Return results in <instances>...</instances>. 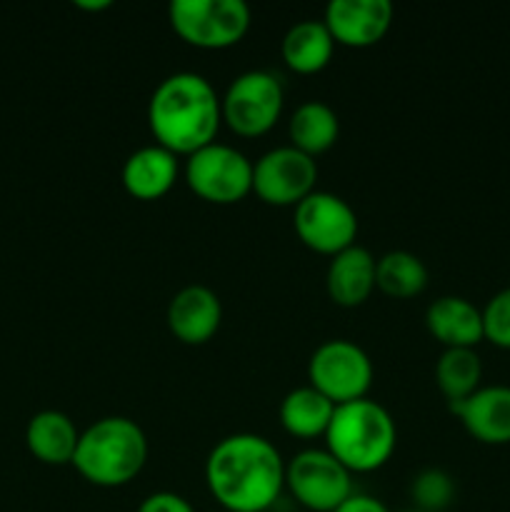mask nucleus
Returning <instances> with one entry per match:
<instances>
[{"mask_svg":"<svg viewBox=\"0 0 510 512\" xmlns=\"http://www.w3.org/2000/svg\"><path fill=\"white\" fill-rule=\"evenodd\" d=\"M205 480L228 512H265L285 488V460L263 435L233 433L208 453Z\"/></svg>","mask_w":510,"mask_h":512,"instance_id":"nucleus-1","label":"nucleus"},{"mask_svg":"<svg viewBox=\"0 0 510 512\" xmlns=\"http://www.w3.org/2000/svg\"><path fill=\"white\" fill-rule=\"evenodd\" d=\"M223 120L218 90L193 70L170 73L155 85L148 103V123L160 145L173 153H195L213 143Z\"/></svg>","mask_w":510,"mask_h":512,"instance_id":"nucleus-2","label":"nucleus"},{"mask_svg":"<svg viewBox=\"0 0 510 512\" xmlns=\"http://www.w3.org/2000/svg\"><path fill=\"white\" fill-rule=\"evenodd\" d=\"M148 460V438L133 418L105 415L80 433L73 465L85 480L105 488L125 485Z\"/></svg>","mask_w":510,"mask_h":512,"instance_id":"nucleus-3","label":"nucleus"},{"mask_svg":"<svg viewBox=\"0 0 510 512\" xmlns=\"http://www.w3.org/2000/svg\"><path fill=\"white\" fill-rule=\"evenodd\" d=\"M325 443L350 473H368L393 455L398 428L388 408L365 395L335 405Z\"/></svg>","mask_w":510,"mask_h":512,"instance_id":"nucleus-4","label":"nucleus"},{"mask_svg":"<svg viewBox=\"0 0 510 512\" xmlns=\"http://www.w3.org/2000/svg\"><path fill=\"white\" fill-rule=\"evenodd\" d=\"M185 180L210 203H235L253 190V160L235 145L213 140L188 155Z\"/></svg>","mask_w":510,"mask_h":512,"instance_id":"nucleus-5","label":"nucleus"},{"mask_svg":"<svg viewBox=\"0 0 510 512\" xmlns=\"http://www.w3.org/2000/svg\"><path fill=\"white\" fill-rule=\"evenodd\" d=\"M285 485L308 510L333 512L353 495V473L328 448H308L285 463Z\"/></svg>","mask_w":510,"mask_h":512,"instance_id":"nucleus-6","label":"nucleus"},{"mask_svg":"<svg viewBox=\"0 0 510 512\" xmlns=\"http://www.w3.org/2000/svg\"><path fill=\"white\" fill-rule=\"evenodd\" d=\"M313 388L328 395L335 405L365 398L373 383V360L358 343L345 338L323 340L308 360Z\"/></svg>","mask_w":510,"mask_h":512,"instance_id":"nucleus-7","label":"nucleus"},{"mask_svg":"<svg viewBox=\"0 0 510 512\" xmlns=\"http://www.w3.org/2000/svg\"><path fill=\"white\" fill-rule=\"evenodd\" d=\"M168 10L175 33L200 48H228L250 25L245 0H173Z\"/></svg>","mask_w":510,"mask_h":512,"instance_id":"nucleus-8","label":"nucleus"},{"mask_svg":"<svg viewBox=\"0 0 510 512\" xmlns=\"http://www.w3.org/2000/svg\"><path fill=\"white\" fill-rule=\"evenodd\" d=\"M285 90L275 73L263 68L245 70L230 80L220 98L223 120L240 135H260L273 128L283 110Z\"/></svg>","mask_w":510,"mask_h":512,"instance_id":"nucleus-9","label":"nucleus"},{"mask_svg":"<svg viewBox=\"0 0 510 512\" xmlns=\"http://www.w3.org/2000/svg\"><path fill=\"white\" fill-rule=\"evenodd\" d=\"M295 233L318 253L335 255L355 243L358 215L340 195L330 190H313L295 205Z\"/></svg>","mask_w":510,"mask_h":512,"instance_id":"nucleus-10","label":"nucleus"},{"mask_svg":"<svg viewBox=\"0 0 510 512\" xmlns=\"http://www.w3.org/2000/svg\"><path fill=\"white\" fill-rule=\"evenodd\" d=\"M318 165L295 145H278L253 163V190L273 205H298L313 193Z\"/></svg>","mask_w":510,"mask_h":512,"instance_id":"nucleus-11","label":"nucleus"},{"mask_svg":"<svg viewBox=\"0 0 510 512\" xmlns=\"http://www.w3.org/2000/svg\"><path fill=\"white\" fill-rule=\"evenodd\" d=\"M325 25L338 43L373 45L388 33L393 23L390 0H330L325 5Z\"/></svg>","mask_w":510,"mask_h":512,"instance_id":"nucleus-12","label":"nucleus"},{"mask_svg":"<svg viewBox=\"0 0 510 512\" xmlns=\"http://www.w3.org/2000/svg\"><path fill=\"white\" fill-rule=\"evenodd\" d=\"M450 410L480 443H510V385H485L468 398L450 403Z\"/></svg>","mask_w":510,"mask_h":512,"instance_id":"nucleus-13","label":"nucleus"},{"mask_svg":"<svg viewBox=\"0 0 510 512\" xmlns=\"http://www.w3.org/2000/svg\"><path fill=\"white\" fill-rule=\"evenodd\" d=\"M223 320L218 293L203 283L180 288L168 303V325L183 343H205L215 335Z\"/></svg>","mask_w":510,"mask_h":512,"instance_id":"nucleus-14","label":"nucleus"},{"mask_svg":"<svg viewBox=\"0 0 510 512\" xmlns=\"http://www.w3.org/2000/svg\"><path fill=\"white\" fill-rule=\"evenodd\" d=\"M425 325L445 348H475L485 338L483 310L460 295H440L425 310Z\"/></svg>","mask_w":510,"mask_h":512,"instance_id":"nucleus-15","label":"nucleus"},{"mask_svg":"<svg viewBox=\"0 0 510 512\" xmlns=\"http://www.w3.org/2000/svg\"><path fill=\"white\" fill-rule=\"evenodd\" d=\"M180 173L178 153L160 143L133 150L123 163V185L135 198H160L175 185Z\"/></svg>","mask_w":510,"mask_h":512,"instance_id":"nucleus-16","label":"nucleus"},{"mask_svg":"<svg viewBox=\"0 0 510 512\" xmlns=\"http://www.w3.org/2000/svg\"><path fill=\"white\" fill-rule=\"evenodd\" d=\"M375 265L368 248L353 243L345 250L333 255L325 275V285L335 303L340 305H360L375 288Z\"/></svg>","mask_w":510,"mask_h":512,"instance_id":"nucleus-17","label":"nucleus"},{"mask_svg":"<svg viewBox=\"0 0 510 512\" xmlns=\"http://www.w3.org/2000/svg\"><path fill=\"white\" fill-rule=\"evenodd\" d=\"M78 440L80 430L63 410H40L28 420V428H25V443L30 453L50 465L73 463Z\"/></svg>","mask_w":510,"mask_h":512,"instance_id":"nucleus-18","label":"nucleus"},{"mask_svg":"<svg viewBox=\"0 0 510 512\" xmlns=\"http://www.w3.org/2000/svg\"><path fill=\"white\" fill-rule=\"evenodd\" d=\"M283 58L298 73H315L325 68L333 55L335 38L328 30L325 20L305 18L290 25L283 35Z\"/></svg>","mask_w":510,"mask_h":512,"instance_id":"nucleus-19","label":"nucleus"},{"mask_svg":"<svg viewBox=\"0 0 510 512\" xmlns=\"http://www.w3.org/2000/svg\"><path fill=\"white\" fill-rule=\"evenodd\" d=\"M290 140L308 155H318L335 145L340 133V118L325 100H303L290 115Z\"/></svg>","mask_w":510,"mask_h":512,"instance_id":"nucleus-20","label":"nucleus"},{"mask_svg":"<svg viewBox=\"0 0 510 512\" xmlns=\"http://www.w3.org/2000/svg\"><path fill=\"white\" fill-rule=\"evenodd\" d=\"M333 413V400L313 385H300V388L290 390L280 403V423L285 425L288 433L300 435V438L325 435Z\"/></svg>","mask_w":510,"mask_h":512,"instance_id":"nucleus-21","label":"nucleus"},{"mask_svg":"<svg viewBox=\"0 0 510 512\" xmlns=\"http://www.w3.org/2000/svg\"><path fill=\"white\" fill-rule=\"evenodd\" d=\"M483 363L475 348H445L435 363V383L450 403L468 398L480 388Z\"/></svg>","mask_w":510,"mask_h":512,"instance_id":"nucleus-22","label":"nucleus"},{"mask_svg":"<svg viewBox=\"0 0 510 512\" xmlns=\"http://www.w3.org/2000/svg\"><path fill=\"white\" fill-rule=\"evenodd\" d=\"M375 285L393 298H410L428 285V268L410 250H388L375 265Z\"/></svg>","mask_w":510,"mask_h":512,"instance_id":"nucleus-23","label":"nucleus"},{"mask_svg":"<svg viewBox=\"0 0 510 512\" xmlns=\"http://www.w3.org/2000/svg\"><path fill=\"white\" fill-rule=\"evenodd\" d=\"M410 495L418 505L415 510L440 512L455 500V480L443 468H425L410 483Z\"/></svg>","mask_w":510,"mask_h":512,"instance_id":"nucleus-24","label":"nucleus"},{"mask_svg":"<svg viewBox=\"0 0 510 512\" xmlns=\"http://www.w3.org/2000/svg\"><path fill=\"white\" fill-rule=\"evenodd\" d=\"M483 330L490 343L510 350V285L485 303Z\"/></svg>","mask_w":510,"mask_h":512,"instance_id":"nucleus-25","label":"nucleus"},{"mask_svg":"<svg viewBox=\"0 0 510 512\" xmlns=\"http://www.w3.org/2000/svg\"><path fill=\"white\" fill-rule=\"evenodd\" d=\"M138 512H195V508L188 498L173 490H158L138 505Z\"/></svg>","mask_w":510,"mask_h":512,"instance_id":"nucleus-26","label":"nucleus"},{"mask_svg":"<svg viewBox=\"0 0 510 512\" xmlns=\"http://www.w3.org/2000/svg\"><path fill=\"white\" fill-rule=\"evenodd\" d=\"M333 512H390V508L383 503V500L373 498V495L353 493L343 505H338Z\"/></svg>","mask_w":510,"mask_h":512,"instance_id":"nucleus-27","label":"nucleus"},{"mask_svg":"<svg viewBox=\"0 0 510 512\" xmlns=\"http://www.w3.org/2000/svg\"><path fill=\"white\" fill-rule=\"evenodd\" d=\"M80 8H90V10H98V8H108L110 0H95V3H88V0H78Z\"/></svg>","mask_w":510,"mask_h":512,"instance_id":"nucleus-28","label":"nucleus"},{"mask_svg":"<svg viewBox=\"0 0 510 512\" xmlns=\"http://www.w3.org/2000/svg\"><path fill=\"white\" fill-rule=\"evenodd\" d=\"M408 512H423V510H408Z\"/></svg>","mask_w":510,"mask_h":512,"instance_id":"nucleus-29","label":"nucleus"}]
</instances>
